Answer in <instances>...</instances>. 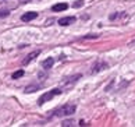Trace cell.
Returning a JSON list of instances; mask_svg holds the SVG:
<instances>
[{
  "label": "cell",
  "mask_w": 135,
  "mask_h": 127,
  "mask_svg": "<svg viewBox=\"0 0 135 127\" xmlns=\"http://www.w3.org/2000/svg\"><path fill=\"white\" fill-rule=\"evenodd\" d=\"M75 110H77V106L74 103H67V105H64V106H61V108H59V109L54 110V116H57V117L70 116V115L75 113Z\"/></svg>",
  "instance_id": "cell-1"
},
{
  "label": "cell",
  "mask_w": 135,
  "mask_h": 127,
  "mask_svg": "<svg viewBox=\"0 0 135 127\" xmlns=\"http://www.w3.org/2000/svg\"><path fill=\"white\" fill-rule=\"evenodd\" d=\"M61 94V89H59V88H56V89H52V91H49V92H45L41 98L38 99V105L39 106H42L45 102H47V101H50V99H53L56 95H60Z\"/></svg>",
  "instance_id": "cell-2"
},
{
  "label": "cell",
  "mask_w": 135,
  "mask_h": 127,
  "mask_svg": "<svg viewBox=\"0 0 135 127\" xmlns=\"http://www.w3.org/2000/svg\"><path fill=\"white\" fill-rule=\"evenodd\" d=\"M109 66H107V63H104V62H98V63H95L93 66H92V73L95 74V73H98V71H102V70H104V69H107Z\"/></svg>",
  "instance_id": "cell-3"
},
{
  "label": "cell",
  "mask_w": 135,
  "mask_h": 127,
  "mask_svg": "<svg viewBox=\"0 0 135 127\" xmlns=\"http://www.w3.org/2000/svg\"><path fill=\"white\" fill-rule=\"evenodd\" d=\"M81 78V74H77V75H71V77H68V78H66L63 81V85L64 87H67V85H71V84H74V83H77V81Z\"/></svg>",
  "instance_id": "cell-4"
},
{
  "label": "cell",
  "mask_w": 135,
  "mask_h": 127,
  "mask_svg": "<svg viewBox=\"0 0 135 127\" xmlns=\"http://www.w3.org/2000/svg\"><path fill=\"white\" fill-rule=\"evenodd\" d=\"M38 17V13H35V11H29V13H25L24 16L21 17V20L24 22H28V21H32V20H35Z\"/></svg>",
  "instance_id": "cell-5"
},
{
  "label": "cell",
  "mask_w": 135,
  "mask_h": 127,
  "mask_svg": "<svg viewBox=\"0 0 135 127\" xmlns=\"http://www.w3.org/2000/svg\"><path fill=\"white\" fill-rule=\"evenodd\" d=\"M39 53H41V52H39V50H35V52H32V53H29V55L27 56V57H25V59L22 60V64H24V66H27L28 63H31L32 60H33L35 57H36V56H38Z\"/></svg>",
  "instance_id": "cell-6"
},
{
  "label": "cell",
  "mask_w": 135,
  "mask_h": 127,
  "mask_svg": "<svg viewBox=\"0 0 135 127\" xmlns=\"http://www.w3.org/2000/svg\"><path fill=\"white\" fill-rule=\"evenodd\" d=\"M75 22V17H64V18H60L59 20V24L60 25H70V24H74Z\"/></svg>",
  "instance_id": "cell-7"
},
{
  "label": "cell",
  "mask_w": 135,
  "mask_h": 127,
  "mask_svg": "<svg viewBox=\"0 0 135 127\" xmlns=\"http://www.w3.org/2000/svg\"><path fill=\"white\" fill-rule=\"evenodd\" d=\"M67 8H68L67 3H57V4H54V6H53V11L59 13V11H64V10H67Z\"/></svg>",
  "instance_id": "cell-8"
},
{
  "label": "cell",
  "mask_w": 135,
  "mask_h": 127,
  "mask_svg": "<svg viewBox=\"0 0 135 127\" xmlns=\"http://www.w3.org/2000/svg\"><path fill=\"white\" fill-rule=\"evenodd\" d=\"M53 63H54V59H53V57H47V59L42 63V67H43L45 70H49V69H52Z\"/></svg>",
  "instance_id": "cell-9"
},
{
  "label": "cell",
  "mask_w": 135,
  "mask_h": 127,
  "mask_svg": "<svg viewBox=\"0 0 135 127\" xmlns=\"http://www.w3.org/2000/svg\"><path fill=\"white\" fill-rule=\"evenodd\" d=\"M39 88H41V85H28V87L25 88V92H27V94H31V92L38 91Z\"/></svg>",
  "instance_id": "cell-10"
},
{
  "label": "cell",
  "mask_w": 135,
  "mask_h": 127,
  "mask_svg": "<svg viewBox=\"0 0 135 127\" xmlns=\"http://www.w3.org/2000/svg\"><path fill=\"white\" fill-rule=\"evenodd\" d=\"M24 75V70H18V71H16L11 77H13V80H17V78H20V77H22Z\"/></svg>",
  "instance_id": "cell-11"
},
{
  "label": "cell",
  "mask_w": 135,
  "mask_h": 127,
  "mask_svg": "<svg viewBox=\"0 0 135 127\" xmlns=\"http://www.w3.org/2000/svg\"><path fill=\"white\" fill-rule=\"evenodd\" d=\"M63 127H70V126H75V121L74 120H64L63 123H61Z\"/></svg>",
  "instance_id": "cell-12"
},
{
  "label": "cell",
  "mask_w": 135,
  "mask_h": 127,
  "mask_svg": "<svg viewBox=\"0 0 135 127\" xmlns=\"http://www.w3.org/2000/svg\"><path fill=\"white\" fill-rule=\"evenodd\" d=\"M8 14H10V11H7V10H3V11H0V18H6Z\"/></svg>",
  "instance_id": "cell-13"
},
{
  "label": "cell",
  "mask_w": 135,
  "mask_h": 127,
  "mask_svg": "<svg viewBox=\"0 0 135 127\" xmlns=\"http://www.w3.org/2000/svg\"><path fill=\"white\" fill-rule=\"evenodd\" d=\"M81 6H84V2H82V0H79V2L74 3V8H75V7H81Z\"/></svg>",
  "instance_id": "cell-14"
},
{
  "label": "cell",
  "mask_w": 135,
  "mask_h": 127,
  "mask_svg": "<svg viewBox=\"0 0 135 127\" xmlns=\"http://www.w3.org/2000/svg\"><path fill=\"white\" fill-rule=\"evenodd\" d=\"M86 38H98V35H86L85 39H86Z\"/></svg>",
  "instance_id": "cell-15"
},
{
  "label": "cell",
  "mask_w": 135,
  "mask_h": 127,
  "mask_svg": "<svg viewBox=\"0 0 135 127\" xmlns=\"http://www.w3.org/2000/svg\"><path fill=\"white\" fill-rule=\"evenodd\" d=\"M131 45H135V40H132V42H131Z\"/></svg>",
  "instance_id": "cell-16"
}]
</instances>
